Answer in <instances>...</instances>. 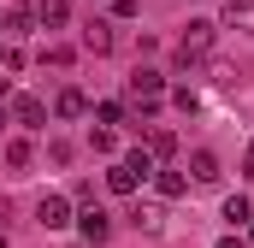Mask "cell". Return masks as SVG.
I'll return each instance as SVG.
<instances>
[{"label": "cell", "mask_w": 254, "mask_h": 248, "mask_svg": "<svg viewBox=\"0 0 254 248\" xmlns=\"http://www.w3.org/2000/svg\"><path fill=\"white\" fill-rule=\"evenodd\" d=\"M225 24H231V30H249V36H254V0H231V6H225Z\"/></svg>", "instance_id": "obj_13"}, {"label": "cell", "mask_w": 254, "mask_h": 248, "mask_svg": "<svg viewBox=\"0 0 254 248\" xmlns=\"http://www.w3.org/2000/svg\"><path fill=\"white\" fill-rule=\"evenodd\" d=\"M130 225H136V231H160V225H166V213H160L154 201H136V207H130Z\"/></svg>", "instance_id": "obj_12"}, {"label": "cell", "mask_w": 254, "mask_h": 248, "mask_svg": "<svg viewBox=\"0 0 254 248\" xmlns=\"http://www.w3.org/2000/svg\"><path fill=\"white\" fill-rule=\"evenodd\" d=\"M213 30H219V24H207V18H195L190 30L178 36V65H195V60H207V54H213Z\"/></svg>", "instance_id": "obj_1"}, {"label": "cell", "mask_w": 254, "mask_h": 248, "mask_svg": "<svg viewBox=\"0 0 254 248\" xmlns=\"http://www.w3.org/2000/svg\"><path fill=\"white\" fill-rule=\"evenodd\" d=\"M148 154H154V160H172V154H178V136H172V130H154V136H148Z\"/></svg>", "instance_id": "obj_17"}, {"label": "cell", "mask_w": 254, "mask_h": 248, "mask_svg": "<svg viewBox=\"0 0 254 248\" xmlns=\"http://www.w3.org/2000/svg\"><path fill=\"white\" fill-rule=\"evenodd\" d=\"M6 113L24 124V130H42V124H48V101H42V95H12V107H6Z\"/></svg>", "instance_id": "obj_2"}, {"label": "cell", "mask_w": 254, "mask_h": 248, "mask_svg": "<svg viewBox=\"0 0 254 248\" xmlns=\"http://www.w3.org/2000/svg\"><path fill=\"white\" fill-rule=\"evenodd\" d=\"M0 71H24V48H0Z\"/></svg>", "instance_id": "obj_21"}, {"label": "cell", "mask_w": 254, "mask_h": 248, "mask_svg": "<svg viewBox=\"0 0 254 248\" xmlns=\"http://www.w3.org/2000/svg\"><path fill=\"white\" fill-rule=\"evenodd\" d=\"M154 189H160L166 201H178V195L190 189V178H184V172H154Z\"/></svg>", "instance_id": "obj_16"}, {"label": "cell", "mask_w": 254, "mask_h": 248, "mask_svg": "<svg viewBox=\"0 0 254 248\" xmlns=\"http://www.w3.org/2000/svg\"><path fill=\"white\" fill-rule=\"evenodd\" d=\"M219 248H243V237H225V243H219Z\"/></svg>", "instance_id": "obj_24"}, {"label": "cell", "mask_w": 254, "mask_h": 248, "mask_svg": "<svg viewBox=\"0 0 254 248\" xmlns=\"http://www.w3.org/2000/svg\"><path fill=\"white\" fill-rule=\"evenodd\" d=\"M249 172H254V142H249Z\"/></svg>", "instance_id": "obj_25"}, {"label": "cell", "mask_w": 254, "mask_h": 248, "mask_svg": "<svg viewBox=\"0 0 254 248\" xmlns=\"http://www.w3.org/2000/svg\"><path fill=\"white\" fill-rule=\"evenodd\" d=\"M54 113H60V119H83V113H89V95H83V89H60Z\"/></svg>", "instance_id": "obj_10"}, {"label": "cell", "mask_w": 254, "mask_h": 248, "mask_svg": "<svg viewBox=\"0 0 254 248\" xmlns=\"http://www.w3.org/2000/svg\"><path fill=\"white\" fill-rule=\"evenodd\" d=\"M249 219H254L249 195H231V201H225V225H231V237H237V231H249Z\"/></svg>", "instance_id": "obj_9"}, {"label": "cell", "mask_w": 254, "mask_h": 248, "mask_svg": "<svg viewBox=\"0 0 254 248\" xmlns=\"http://www.w3.org/2000/svg\"><path fill=\"white\" fill-rule=\"evenodd\" d=\"M36 24H42V30L71 24V0H36Z\"/></svg>", "instance_id": "obj_7"}, {"label": "cell", "mask_w": 254, "mask_h": 248, "mask_svg": "<svg viewBox=\"0 0 254 248\" xmlns=\"http://www.w3.org/2000/svg\"><path fill=\"white\" fill-rule=\"evenodd\" d=\"M6 124H12V113H6V101H0V130H6Z\"/></svg>", "instance_id": "obj_23"}, {"label": "cell", "mask_w": 254, "mask_h": 248, "mask_svg": "<svg viewBox=\"0 0 254 248\" xmlns=\"http://www.w3.org/2000/svg\"><path fill=\"white\" fill-rule=\"evenodd\" d=\"M0 24H6L12 36H30V30H42V24H36V6H6V18H0Z\"/></svg>", "instance_id": "obj_8"}, {"label": "cell", "mask_w": 254, "mask_h": 248, "mask_svg": "<svg viewBox=\"0 0 254 248\" xmlns=\"http://www.w3.org/2000/svg\"><path fill=\"white\" fill-rule=\"evenodd\" d=\"M125 119H130L125 101H95V124H101V130H113V124H125Z\"/></svg>", "instance_id": "obj_14"}, {"label": "cell", "mask_w": 254, "mask_h": 248, "mask_svg": "<svg viewBox=\"0 0 254 248\" xmlns=\"http://www.w3.org/2000/svg\"><path fill=\"white\" fill-rule=\"evenodd\" d=\"M113 48H119L113 24H107V18H89V24H83V54H113Z\"/></svg>", "instance_id": "obj_3"}, {"label": "cell", "mask_w": 254, "mask_h": 248, "mask_svg": "<svg viewBox=\"0 0 254 248\" xmlns=\"http://www.w3.org/2000/svg\"><path fill=\"white\" fill-rule=\"evenodd\" d=\"M249 243H254V219H249Z\"/></svg>", "instance_id": "obj_26"}, {"label": "cell", "mask_w": 254, "mask_h": 248, "mask_svg": "<svg viewBox=\"0 0 254 248\" xmlns=\"http://www.w3.org/2000/svg\"><path fill=\"white\" fill-rule=\"evenodd\" d=\"M125 166H130V172H136V178H154V172H160L148 148H130V154H125Z\"/></svg>", "instance_id": "obj_18"}, {"label": "cell", "mask_w": 254, "mask_h": 248, "mask_svg": "<svg viewBox=\"0 0 254 248\" xmlns=\"http://www.w3.org/2000/svg\"><path fill=\"white\" fill-rule=\"evenodd\" d=\"M166 95H172V107H178V113H195V107H201V95H195V89H166Z\"/></svg>", "instance_id": "obj_20"}, {"label": "cell", "mask_w": 254, "mask_h": 248, "mask_svg": "<svg viewBox=\"0 0 254 248\" xmlns=\"http://www.w3.org/2000/svg\"><path fill=\"white\" fill-rule=\"evenodd\" d=\"M77 231H83V243L95 248V243H107V237H113V219H107L101 207H83V213H77Z\"/></svg>", "instance_id": "obj_4"}, {"label": "cell", "mask_w": 254, "mask_h": 248, "mask_svg": "<svg viewBox=\"0 0 254 248\" xmlns=\"http://www.w3.org/2000/svg\"><path fill=\"white\" fill-rule=\"evenodd\" d=\"M190 178H195V184H207V189H213L219 178H225V172H219V154H207V148H195V154H190Z\"/></svg>", "instance_id": "obj_6"}, {"label": "cell", "mask_w": 254, "mask_h": 248, "mask_svg": "<svg viewBox=\"0 0 254 248\" xmlns=\"http://www.w3.org/2000/svg\"><path fill=\"white\" fill-rule=\"evenodd\" d=\"M113 6V18H136V0H107Z\"/></svg>", "instance_id": "obj_22"}, {"label": "cell", "mask_w": 254, "mask_h": 248, "mask_svg": "<svg viewBox=\"0 0 254 248\" xmlns=\"http://www.w3.org/2000/svg\"><path fill=\"white\" fill-rule=\"evenodd\" d=\"M30 160H36V148H30L24 136H12V142H6V166H30Z\"/></svg>", "instance_id": "obj_19"}, {"label": "cell", "mask_w": 254, "mask_h": 248, "mask_svg": "<svg viewBox=\"0 0 254 248\" xmlns=\"http://www.w3.org/2000/svg\"><path fill=\"white\" fill-rule=\"evenodd\" d=\"M136 184H142V178L130 172L125 160H119V166H107V189H113V195H136Z\"/></svg>", "instance_id": "obj_11"}, {"label": "cell", "mask_w": 254, "mask_h": 248, "mask_svg": "<svg viewBox=\"0 0 254 248\" xmlns=\"http://www.w3.org/2000/svg\"><path fill=\"white\" fill-rule=\"evenodd\" d=\"M213 89H243V65H231V60H213Z\"/></svg>", "instance_id": "obj_15"}, {"label": "cell", "mask_w": 254, "mask_h": 248, "mask_svg": "<svg viewBox=\"0 0 254 248\" xmlns=\"http://www.w3.org/2000/svg\"><path fill=\"white\" fill-rule=\"evenodd\" d=\"M36 219H42L48 231H65V225H71V201H65V195H42V207H36Z\"/></svg>", "instance_id": "obj_5"}]
</instances>
